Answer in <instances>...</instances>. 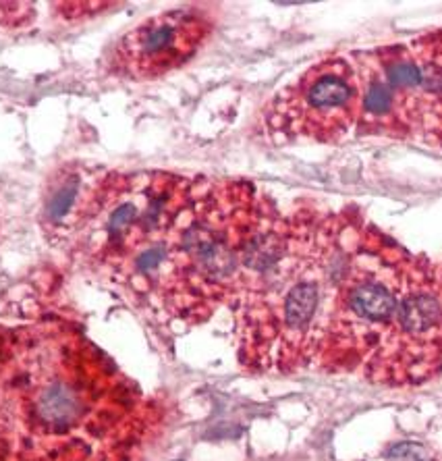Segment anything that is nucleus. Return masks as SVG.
Returning a JSON list of instances; mask_svg holds the SVG:
<instances>
[{
	"mask_svg": "<svg viewBox=\"0 0 442 461\" xmlns=\"http://www.w3.org/2000/svg\"><path fill=\"white\" fill-rule=\"evenodd\" d=\"M419 258L364 222L332 303L318 370L362 375L397 321Z\"/></svg>",
	"mask_w": 442,
	"mask_h": 461,
	"instance_id": "39448f33",
	"label": "nucleus"
},
{
	"mask_svg": "<svg viewBox=\"0 0 442 461\" xmlns=\"http://www.w3.org/2000/svg\"><path fill=\"white\" fill-rule=\"evenodd\" d=\"M276 212L254 183L200 179L168 233L167 262L149 308L189 327L233 302L251 241Z\"/></svg>",
	"mask_w": 442,
	"mask_h": 461,
	"instance_id": "7ed1b4c3",
	"label": "nucleus"
},
{
	"mask_svg": "<svg viewBox=\"0 0 442 461\" xmlns=\"http://www.w3.org/2000/svg\"><path fill=\"white\" fill-rule=\"evenodd\" d=\"M437 270H438V285H440V295H442V267Z\"/></svg>",
	"mask_w": 442,
	"mask_h": 461,
	"instance_id": "9b49d317",
	"label": "nucleus"
},
{
	"mask_svg": "<svg viewBox=\"0 0 442 461\" xmlns=\"http://www.w3.org/2000/svg\"><path fill=\"white\" fill-rule=\"evenodd\" d=\"M362 216L276 212L248 249L235 310L241 362L260 372L316 368Z\"/></svg>",
	"mask_w": 442,
	"mask_h": 461,
	"instance_id": "f03ea898",
	"label": "nucleus"
},
{
	"mask_svg": "<svg viewBox=\"0 0 442 461\" xmlns=\"http://www.w3.org/2000/svg\"><path fill=\"white\" fill-rule=\"evenodd\" d=\"M200 179L162 171L106 173L79 187L67 230L92 267L117 276L129 260L171 233Z\"/></svg>",
	"mask_w": 442,
	"mask_h": 461,
	"instance_id": "20e7f679",
	"label": "nucleus"
},
{
	"mask_svg": "<svg viewBox=\"0 0 442 461\" xmlns=\"http://www.w3.org/2000/svg\"><path fill=\"white\" fill-rule=\"evenodd\" d=\"M144 430L140 395L67 322L0 329L5 461H127Z\"/></svg>",
	"mask_w": 442,
	"mask_h": 461,
	"instance_id": "f257e3e1",
	"label": "nucleus"
},
{
	"mask_svg": "<svg viewBox=\"0 0 442 461\" xmlns=\"http://www.w3.org/2000/svg\"><path fill=\"white\" fill-rule=\"evenodd\" d=\"M410 49L416 59L421 87L430 103L442 114V30L428 32L411 40Z\"/></svg>",
	"mask_w": 442,
	"mask_h": 461,
	"instance_id": "9d476101",
	"label": "nucleus"
},
{
	"mask_svg": "<svg viewBox=\"0 0 442 461\" xmlns=\"http://www.w3.org/2000/svg\"><path fill=\"white\" fill-rule=\"evenodd\" d=\"M214 33L210 13L187 6L148 17L106 50L102 67L121 81H154L187 65Z\"/></svg>",
	"mask_w": 442,
	"mask_h": 461,
	"instance_id": "1a4fd4ad",
	"label": "nucleus"
},
{
	"mask_svg": "<svg viewBox=\"0 0 442 461\" xmlns=\"http://www.w3.org/2000/svg\"><path fill=\"white\" fill-rule=\"evenodd\" d=\"M351 59L362 90L357 135L442 148V114L421 87L410 44L359 50Z\"/></svg>",
	"mask_w": 442,
	"mask_h": 461,
	"instance_id": "423d86ee",
	"label": "nucleus"
},
{
	"mask_svg": "<svg viewBox=\"0 0 442 461\" xmlns=\"http://www.w3.org/2000/svg\"><path fill=\"white\" fill-rule=\"evenodd\" d=\"M442 375V295L438 270L426 256L405 291L397 321L362 376L386 386H418Z\"/></svg>",
	"mask_w": 442,
	"mask_h": 461,
	"instance_id": "6e6552de",
	"label": "nucleus"
},
{
	"mask_svg": "<svg viewBox=\"0 0 442 461\" xmlns=\"http://www.w3.org/2000/svg\"><path fill=\"white\" fill-rule=\"evenodd\" d=\"M362 90L353 60L329 57L305 69L264 108V127L281 141L337 144L356 129Z\"/></svg>",
	"mask_w": 442,
	"mask_h": 461,
	"instance_id": "0eeeda50",
	"label": "nucleus"
}]
</instances>
